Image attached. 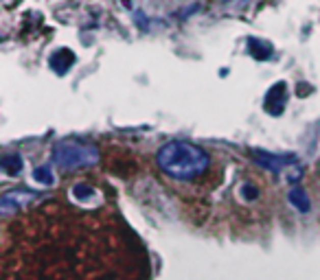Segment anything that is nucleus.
Here are the masks:
<instances>
[{
  "mask_svg": "<svg viewBox=\"0 0 320 280\" xmlns=\"http://www.w3.org/2000/svg\"><path fill=\"white\" fill-rule=\"evenodd\" d=\"M156 162L169 178L189 182L200 178L206 171L210 158L198 145L186 143V140H171L165 147H160V151L156 153Z\"/></svg>",
  "mask_w": 320,
  "mask_h": 280,
  "instance_id": "nucleus-1",
  "label": "nucleus"
},
{
  "mask_svg": "<svg viewBox=\"0 0 320 280\" xmlns=\"http://www.w3.org/2000/svg\"><path fill=\"white\" fill-rule=\"evenodd\" d=\"M101 158L99 149L92 143H84V140H60L53 147V162L60 169H79V166H92L97 164Z\"/></svg>",
  "mask_w": 320,
  "mask_h": 280,
  "instance_id": "nucleus-2",
  "label": "nucleus"
},
{
  "mask_svg": "<svg viewBox=\"0 0 320 280\" xmlns=\"http://www.w3.org/2000/svg\"><path fill=\"white\" fill-rule=\"evenodd\" d=\"M252 158L257 160V164H261L263 169L272 173H283L285 175L289 169L296 164V158L294 156H276V153L270 151H261V149H252Z\"/></svg>",
  "mask_w": 320,
  "mask_h": 280,
  "instance_id": "nucleus-3",
  "label": "nucleus"
},
{
  "mask_svg": "<svg viewBox=\"0 0 320 280\" xmlns=\"http://www.w3.org/2000/svg\"><path fill=\"white\" fill-rule=\"evenodd\" d=\"M287 105V83L285 81H276V83L268 90L263 99V109L270 116H281L283 109Z\"/></svg>",
  "mask_w": 320,
  "mask_h": 280,
  "instance_id": "nucleus-4",
  "label": "nucleus"
},
{
  "mask_svg": "<svg viewBox=\"0 0 320 280\" xmlns=\"http://www.w3.org/2000/svg\"><path fill=\"white\" fill-rule=\"evenodd\" d=\"M35 195L38 193H31V190H9V193L3 195V200H0V208L3 212H18L20 208H24L26 204H31L35 200Z\"/></svg>",
  "mask_w": 320,
  "mask_h": 280,
  "instance_id": "nucleus-5",
  "label": "nucleus"
},
{
  "mask_svg": "<svg viewBox=\"0 0 320 280\" xmlns=\"http://www.w3.org/2000/svg\"><path fill=\"white\" fill-rule=\"evenodd\" d=\"M77 62V55L72 53L70 48H57L53 55L48 57V66L50 70L55 72V75H66V72L70 70V66Z\"/></svg>",
  "mask_w": 320,
  "mask_h": 280,
  "instance_id": "nucleus-6",
  "label": "nucleus"
},
{
  "mask_svg": "<svg viewBox=\"0 0 320 280\" xmlns=\"http://www.w3.org/2000/svg\"><path fill=\"white\" fill-rule=\"evenodd\" d=\"M246 44H248V53L254 57V60L265 62V60H270L272 57V44L270 42H263L259 38H248Z\"/></svg>",
  "mask_w": 320,
  "mask_h": 280,
  "instance_id": "nucleus-7",
  "label": "nucleus"
},
{
  "mask_svg": "<svg viewBox=\"0 0 320 280\" xmlns=\"http://www.w3.org/2000/svg\"><path fill=\"white\" fill-rule=\"evenodd\" d=\"M24 162H22V156L20 153H5L3 158H0V169L7 173V175H18L22 171Z\"/></svg>",
  "mask_w": 320,
  "mask_h": 280,
  "instance_id": "nucleus-8",
  "label": "nucleus"
},
{
  "mask_svg": "<svg viewBox=\"0 0 320 280\" xmlns=\"http://www.w3.org/2000/svg\"><path fill=\"white\" fill-rule=\"evenodd\" d=\"M289 202H292V206L298 210V212H309V208H311V204H309V197L305 195V190L303 188H298V186H294L292 190H289Z\"/></svg>",
  "mask_w": 320,
  "mask_h": 280,
  "instance_id": "nucleus-9",
  "label": "nucleus"
},
{
  "mask_svg": "<svg viewBox=\"0 0 320 280\" xmlns=\"http://www.w3.org/2000/svg\"><path fill=\"white\" fill-rule=\"evenodd\" d=\"M33 180L40 182V184H44V186H50V184L55 182V178H53V173H50L48 166H38V169H35V171H33Z\"/></svg>",
  "mask_w": 320,
  "mask_h": 280,
  "instance_id": "nucleus-10",
  "label": "nucleus"
},
{
  "mask_svg": "<svg viewBox=\"0 0 320 280\" xmlns=\"http://www.w3.org/2000/svg\"><path fill=\"white\" fill-rule=\"evenodd\" d=\"M72 195H75L77 202H88L90 197L94 195V190L88 186V184H77V186L72 188Z\"/></svg>",
  "mask_w": 320,
  "mask_h": 280,
  "instance_id": "nucleus-11",
  "label": "nucleus"
},
{
  "mask_svg": "<svg viewBox=\"0 0 320 280\" xmlns=\"http://www.w3.org/2000/svg\"><path fill=\"white\" fill-rule=\"evenodd\" d=\"M242 193H244V197H248V200H257L259 190L254 188L252 184H246V186H242Z\"/></svg>",
  "mask_w": 320,
  "mask_h": 280,
  "instance_id": "nucleus-12",
  "label": "nucleus"
},
{
  "mask_svg": "<svg viewBox=\"0 0 320 280\" xmlns=\"http://www.w3.org/2000/svg\"><path fill=\"white\" fill-rule=\"evenodd\" d=\"M222 3H230V0H222Z\"/></svg>",
  "mask_w": 320,
  "mask_h": 280,
  "instance_id": "nucleus-13",
  "label": "nucleus"
}]
</instances>
